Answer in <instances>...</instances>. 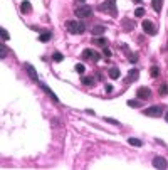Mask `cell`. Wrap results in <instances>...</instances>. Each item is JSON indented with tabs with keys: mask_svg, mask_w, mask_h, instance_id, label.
Listing matches in <instances>:
<instances>
[{
	"mask_svg": "<svg viewBox=\"0 0 168 170\" xmlns=\"http://www.w3.org/2000/svg\"><path fill=\"white\" fill-rule=\"evenodd\" d=\"M39 83H40V81H39ZM40 88H42V89L46 91V94H47L49 98H52V101H56V103L59 101V98H57V96L54 94V91L50 89V88H49V86H47V84H46V83H40Z\"/></svg>",
	"mask_w": 168,
	"mask_h": 170,
	"instance_id": "9",
	"label": "cell"
},
{
	"mask_svg": "<svg viewBox=\"0 0 168 170\" xmlns=\"http://www.w3.org/2000/svg\"><path fill=\"white\" fill-rule=\"evenodd\" d=\"M128 106L138 108V106H141V103H139V100H129V101H128Z\"/></svg>",
	"mask_w": 168,
	"mask_h": 170,
	"instance_id": "21",
	"label": "cell"
},
{
	"mask_svg": "<svg viewBox=\"0 0 168 170\" xmlns=\"http://www.w3.org/2000/svg\"><path fill=\"white\" fill-rule=\"evenodd\" d=\"M123 25H124V30H133V27H135V24H133V22H129L128 19L123 20Z\"/></svg>",
	"mask_w": 168,
	"mask_h": 170,
	"instance_id": "15",
	"label": "cell"
},
{
	"mask_svg": "<svg viewBox=\"0 0 168 170\" xmlns=\"http://www.w3.org/2000/svg\"><path fill=\"white\" fill-rule=\"evenodd\" d=\"M66 25H67L69 34H82L86 30V25L82 22H79V20H67Z\"/></svg>",
	"mask_w": 168,
	"mask_h": 170,
	"instance_id": "2",
	"label": "cell"
},
{
	"mask_svg": "<svg viewBox=\"0 0 168 170\" xmlns=\"http://www.w3.org/2000/svg\"><path fill=\"white\" fill-rule=\"evenodd\" d=\"M7 52H9V51H7V47L2 44V54H0V56H2V57H5V56H7Z\"/></svg>",
	"mask_w": 168,
	"mask_h": 170,
	"instance_id": "31",
	"label": "cell"
},
{
	"mask_svg": "<svg viewBox=\"0 0 168 170\" xmlns=\"http://www.w3.org/2000/svg\"><path fill=\"white\" fill-rule=\"evenodd\" d=\"M74 69H76V72H79V74H82L86 68H84V64H76V66H74Z\"/></svg>",
	"mask_w": 168,
	"mask_h": 170,
	"instance_id": "26",
	"label": "cell"
},
{
	"mask_svg": "<svg viewBox=\"0 0 168 170\" xmlns=\"http://www.w3.org/2000/svg\"><path fill=\"white\" fill-rule=\"evenodd\" d=\"M133 2H141V0H133Z\"/></svg>",
	"mask_w": 168,
	"mask_h": 170,
	"instance_id": "36",
	"label": "cell"
},
{
	"mask_svg": "<svg viewBox=\"0 0 168 170\" xmlns=\"http://www.w3.org/2000/svg\"><path fill=\"white\" fill-rule=\"evenodd\" d=\"M138 74H139L138 69H136V68H133V69L129 71V74L126 76V79H124V81H126V83H135V81L138 79Z\"/></svg>",
	"mask_w": 168,
	"mask_h": 170,
	"instance_id": "10",
	"label": "cell"
},
{
	"mask_svg": "<svg viewBox=\"0 0 168 170\" xmlns=\"http://www.w3.org/2000/svg\"><path fill=\"white\" fill-rule=\"evenodd\" d=\"M136 96H138V100H150L151 89L146 88V86H141V88H138V91H136Z\"/></svg>",
	"mask_w": 168,
	"mask_h": 170,
	"instance_id": "6",
	"label": "cell"
},
{
	"mask_svg": "<svg viewBox=\"0 0 168 170\" xmlns=\"http://www.w3.org/2000/svg\"><path fill=\"white\" fill-rule=\"evenodd\" d=\"M49 39H50V32H44V34H40V37H39L40 42H47Z\"/></svg>",
	"mask_w": 168,
	"mask_h": 170,
	"instance_id": "18",
	"label": "cell"
},
{
	"mask_svg": "<svg viewBox=\"0 0 168 170\" xmlns=\"http://www.w3.org/2000/svg\"><path fill=\"white\" fill-rule=\"evenodd\" d=\"M104 121H108V123H111V125H119V121L113 120V118H104Z\"/></svg>",
	"mask_w": 168,
	"mask_h": 170,
	"instance_id": "30",
	"label": "cell"
},
{
	"mask_svg": "<svg viewBox=\"0 0 168 170\" xmlns=\"http://www.w3.org/2000/svg\"><path fill=\"white\" fill-rule=\"evenodd\" d=\"M0 36H2V40H9V39H10L9 32L3 29V27H0Z\"/></svg>",
	"mask_w": 168,
	"mask_h": 170,
	"instance_id": "17",
	"label": "cell"
},
{
	"mask_svg": "<svg viewBox=\"0 0 168 170\" xmlns=\"http://www.w3.org/2000/svg\"><path fill=\"white\" fill-rule=\"evenodd\" d=\"M52 59L56 61V62H61V61L64 59V56H62L61 52H54V54H52Z\"/></svg>",
	"mask_w": 168,
	"mask_h": 170,
	"instance_id": "20",
	"label": "cell"
},
{
	"mask_svg": "<svg viewBox=\"0 0 168 170\" xmlns=\"http://www.w3.org/2000/svg\"><path fill=\"white\" fill-rule=\"evenodd\" d=\"M82 84H86V86H89V84H93V83H94V81H93V78H82Z\"/></svg>",
	"mask_w": 168,
	"mask_h": 170,
	"instance_id": "27",
	"label": "cell"
},
{
	"mask_svg": "<svg viewBox=\"0 0 168 170\" xmlns=\"http://www.w3.org/2000/svg\"><path fill=\"white\" fill-rule=\"evenodd\" d=\"M103 54H104L106 57H111V56H113V54H111V51H109L108 47H103Z\"/></svg>",
	"mask_w": 168,
	"mask_h": 170,
	"instance_id": "29",
	"label": "cell"
},
{
	"mask_svg": "<svg viewBox=\"0 0 168 170\" xmlns=\"http://www.w3.org/2000/svg\"><path fill=\"white\" fill-rule=\"evenodd\" d=\"M141 27H143V30H145L148 36H156V32H158V29L155 27V24H153L151 20H143Z\"/></svg>",
	"mask_w": 168,
	"mask_h": 170,
	"instance_id": "5",
	"label": "cell"
},
{
	"mask_svg": "<svg viewBox=\"0 0 168 170\" xmlns=\"http://www.w3.org/2000/svg\"><path fill=\"white\" fill-rule=\"evenodd\" d=\"M135 15H136V17H143V15H145V9H143V7H138V9L135 10Z\"/></svg>",
	"mask_w": 168,
	"mask_h": 170,
	"instance_id": "25",
	"label": "cell"
},
{
	"mask_svg": "<svg viewBox=\"0 0 168 170\" xmlns=\"http://www.w3.org/2000/svg\"><path fill=\"white\" fill-rule=\"evenodd\" d=\"M129 61H131V62H136V61H138V56H136V54H133V56H129Z\"/></svg>",
	"mask_w": 168,
	"mask_h": 170,
	"instance_id": "32",
	"label": "cell"
},
{
	"mask_svg": "<svg viewBox=\"0 0 168 170\" xmlns=\"http://www.w3.org/2000/svg\"><path fill=\"white\" fill-rule=\"evenodd\" d=\"M98 9L101 12H109L111 17H116L118 15V10H116V0H106L104 3H99Z\"/></svg>",
	"mask_w": 168,
	"mask_h": 170,
	"instance_id": "1",
	"label": "cell"
},
{
	"mask_svg": "<svg viewBox=\"0 0 168 170\" xmlns=\"http://www.w3.org/2000/svg\"><path fill=\"white\" fill-rule=\"evenodd\" d=\"M106 91H108V93H111V91H113V86H111V84H108V86H106Z\"/></svg>",
	"mask_w": 168,
	"mask_h": 170,
	"instance_id": "33",
	"label": "cell"
},
{
	"mask_svg": "<svg viewBox=\"0 0 168 170\" xmlns=\"http://www.w3.org/2000/svg\"><path fill=\"white\" fill-rule=\"evenodd\" d=\"M94 42H96L98 46H101V47H106V39H104V37H98Z\"/></svg>",
	"mask_w": 168,
	"mask_h": 170,
	"instance_id": "23",
	"label": "cell"
},
{
	"mask_svg": "<svg viewBox=\"0 0 168 170\" xmlns=\"http://www.w3.org/2000/svg\"><path fill=\"white\" fill-rule=\"evenodd\" d=\"M143 113H145L146 116L158 118V116H161V115H163V106H160V104H156V106H150V108H146Z\"/></svg>",
	"mask_w": 168,
	"mask_h": 170,
	"instance_id": "4",
	"label": "cell"
},
{
	"mask_svg": "<svg viewBox=\"0 0 168 170\" xmlns=\"http://www.w3.org/2000/svg\"><path fill=\"white\" fill-rule=\"evenodd\" d=\"M108 74H109V78H111V79H118L121 72H119V69H118V68H109Z\"/></svg>",
	"mask_w": 168,
	"mask_h": 170,
	"instance_id": "12",
	"label": "cell"
},
{
	"mask_svg": "<svg viewBox=\"0 0 168 170\" xmlns=\"http://www.w3.org/2000/svg\"><path fill=\"white\" fill-rule=\"evenodd\" d=\"M91 54H93V51L91 49H84L81 56H82V59H91Z\"/></svg>",
	"mask_w": 168,
	"mask_h": 170,
	"instance_id": "19",
	"label": "cell"
},
{
	"mask_svg": "<svg viewBox=\"0 0 168 170\" xmlns=\"http://www.w3.org/2000/svg\"><path fill=\"white\" fill-rule=\"evenodd\" d=\"M160 94H161V96H167L168 94V84H161V88H160Z\"/></svg>",
	"mask_w": 168,
	"mask_h": 170,
	"instance_id": "24",
	"label": "cell"
},
{
	"mask_svg": "<svg viewBox=\"0 0 168 170\" xmlns=\"http://www.w3.org/2000/svg\"><path fill=\"white\" fill-rule=\"evenodd\" d=\"M91 59L94 61V62H98V61L101 59V56H99L98 52H94V51H93V54H91Z\"/></svg>",
	"mask_w": 168,
	"mask_h": 170,
	"instance_id": "28",
	"label": "cell"
},
{
	"mask_svg": "<svg viewBox=\"0 0 168 170\" xmlns=\"http://www.w3.org/2000/svg\"><path fill=\"white\" fill-rule=\"evenodd\" d=\"M104 30H106L104 25H96L94 29L91 30V34H93V36H103V34H104Z\"/></svg>",
	"mask_w": 168,
	"mask_h": 170,
	"instance_id": "13",
	"label": "cell"
},
{
	"mask_svg": "<svg viewBox=\"0 0 168 170\" xmlns=\"http://www.w3.org/2000/svg\"><path fill=\"white\" fill-rule=\"evenodd\" d=\"M150 74H151L153 78H156V76L160 74V69L156 68V66H151V69H150Z\"/></svg>",
	"mask_w": 168,
	"mask_h": 170,
	"instance_id": "22",
	"label": "cell"
},
{
	"mask_svg": "<svg viewBox=\"0 0 168 170\" xmlns=\"http://www.w3.org/2000/svg\"><path fill=\"white\" fill-rule=\"evenodd\" d=\"M151 5H153V10H155V12H160L161 7H163V0H151Z\"/></svg>",
	"mask_w": 168,
	"mask_h": 170,
	"instance_id": "14",
	"label": "cell"
},
{
	"mask_svg": "<svg viewBox=\"0 0 168 170\" xmlns=\"http://www.w3.org/2000/svg\"><path fill=\"white\" fill-rule=\"evenodd\" d=\"M153 167H155V169H167L168 167L167 158H163V157H155V158H153Z\"/></svg>",
	"mask_w": 168,
	"mask_h": 170,
	"instance_id": "7",
	"label": "cell"
},
{
	"mask_svg": "<svg viewBox=\"0 0 168 170\" xmlns=\"http://www.w3.org/2000/svg\"><path fill=\"white\" fill-rule=\"evenodd\" d=\"M74 14H76V17L78 19H84V17H91L93 15V7L91 5H79L78 9L74 10Z\"/></svg>",
	"mask_w": 168,
	"mask_h": 170,
	"instance_id": "3",
	"label": "cell"
},
{
	"mask_svg": "<svg viewBox=\"0 0 168 170\" xmlns=\"http://www.w3.org/2000/svg\"><path fill=\"white\" fill-rule=\"evenodd\" d=\"M24 66H25V69H27V72H29L30 79L34 81V83H39V76H37V72H35V69H34V66L29 64V62H25Z\"/></svg>",
	"mask_w": 168,
	"mask_h": 170,
	"instance_id": "8",
	"label": "cell"
},
{
	"mask_svg": "<svg viewBox=\"0 0 168 170\" xmlns=\"http://www.w3.org/2000/svg\"><path fill=\"white\" fill-rule=\"evenodd\" d=\"M165 120H167V121H168V111H167V115H165Z\"/></svg>",
	"mask_w": 168,
	"mask_h": 170,
	"instance_id": "35",
	"label": "cell"
},
{
	"mask_svg": "<svg viewBox=\"0 0 168 170\" xmlns=\"http://www.w3.org/2000/svg\"><path fill=\"white\" fill-rule=\"evenodd\" d=\"M20 10H22V14H30V12H32V5H30L29 0H24V2L20 3Z\"/></svg>",
	"mask_w": 168,
	"mask_h": 170,
	"instance_id": "11",
	"label": "cell"
},
{
	"mask_svg": "<svg viewBox=\"0 0 168 170\" xmlns=\"http://www.w3.org/2000/svg\"><path fill=\"white\" fill-rule=\"evenodd\" d=\"M128 143L133 147H141V140H138V138H128Z\"/></svg>",
	"mask_w": 168,
	"mask_h": 170,
	"instance_id": "16",
	"label": "cell"
},
{
	"mask_svg": "<svg viewBox=\"0 0 168 170\" xmlns=\"http://www.w3.org/2000/svg\"><path fill=\"white\" fill-rule=\"evenodd\" d=\"M78 2H79L81 5H84V0H78Z\"/></svg>",
	"mask_w": 168,
	"mask_h": 170,
	"instance_id": "34",
	"label": "cell"
}]
</instances>
